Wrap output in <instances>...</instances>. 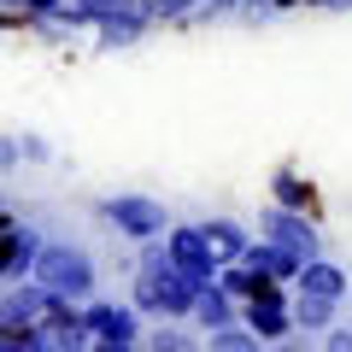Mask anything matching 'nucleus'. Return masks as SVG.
Masks as SVG:
<instances>
[{"mask_svg": "<svg viewBox=\"0 0 352 352\" xmlns=\"http://www.w3.org/2000/svg\"><path fill=\"white\" fill-rule=\"evenodd\" d=\"M30 276L65 300V294H82L88 282H94V270H88V258H82L76 247H41L36 264H30Z\"/></svg>", "mask_w": 352, "mask_h": 352, "instance_id": "1", "label": "nucleus"}, {"mask_svg": "<svg viewBox=\"0 0 352 352\" xmlns=\"http://www.w3.org/2000/svg\"><path fill=\"white\" fill-rule=\"evenodd\" d=\"M36 252H41L36 229H18V223H6V229H0V282H18V276H30Z\"/></svg>", "mask_w": 352, "mask_h": 352, "instance_id": "2", "label": "nucleus"}, {"mask_svg": "<svg viewBox=\"0 0 352 352\" xmlns=\"http://www.w3.org/2000/svg\"><path fill=\"white\" fill-rule=\"evenodd\" d=\"M106 212H112V217H118L124 229H135V235H141V229H153V223H159V212H153V206H141V200H118V206H106Z\"/></svg>", "mask_w": 352, "mask_h": 352, "instance_id": "3", "label": "nucleus"}, {"mask_svg": "<svg viewBox=\"0 0 352 352\" xmlns=\"http://www.w3.org/2000/svg\"><path fill=\"white\" fill-rule=\"evenodd\" d=\"M88 323H94V335H100V340H129V317L124 311H94Z\"/></svg>", "mask_w": 352, "mask_h": 352, "instance_id": "4", "label": "nucleus"}, {"mask_svg": "<svg viewBox=\"0 0 352 352\" xmlns=\"http://www.w3.org/2000/svg\"><path fill=\"white\" fill-rule=\"evenodd\" d=\"M12 164H24V153H18V135H0V176L12 170Z\"/></svg>", "mask_w": 352, "mask_h": 352, "instance_id": "5", "label": "nucleus"}, {"mask_svg": "<svg viewBox=\"0 0 352 352\" xmlns=\"http://www.w3.org/2000/svg\"><path fill=\"white\" fill-rule=\"evenodd\" d=\"M18 153H24L30 164H41V159H47V141H41V135H18Z\"/></svg>", "mask_w": 352, "mask_h": 352, "instance_id": "6", "label": "nucleus"}, {"mask_svg": "<svg viewBox=\"0 0 352 352\" xmlns=\"http://www.w3.org/2000/svg\"><path fill=\"white\" fill-rule=\"evenodd\" d=\"M18 24H30L24 12H6V6H0V30H18Z\"/></svg>", "mask_w": 352, "mask_h": 352, "instance_id": "7", "label": "nucleus"}, {"mask_svg": "<svg viewBox=\"0 0 352 352\" xmlns=\"http://www.w3.org/2000/svg\"><path fill=\"white\" fill-rule=\"evenodd\" d=\"M6 223H12V206H6V200H0V229H6Z\"/></svg>", "mask_w": 352, "mask_h": 352, "instance_id": "8", "label": "nucleus"}]
</instances>
